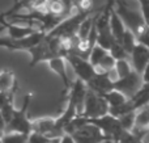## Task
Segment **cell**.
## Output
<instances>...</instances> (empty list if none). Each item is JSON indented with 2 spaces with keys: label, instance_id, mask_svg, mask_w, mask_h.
Instances as JSON below:
<instances>
[{
  "label": "cell",
  "instance_id": "obj_28",
  "mask_svg": "<svg viewBox=\"0 0 149 143\" xmlns=\"http://www.w3.org/2000/svg\"><path fill=\"white\" fill-rule=\"evenodd\" d=\"M60 139H51L49 137L43 135V134L31 131V134L29 135V143H59Z\"/></svg>",
  "mask_w": 149,
  "mask_h": 143
},
{
  "label": "cell",
  "instance_id": "obj_25",
  "mask_svg": "<svg viewBox=\"0 0 149 143\" xmlns=\"http://www.w3.org/2000/svg\"><path fill=\"white\" fill-rule=\"evenodd\" d=\"M119 122H120L122 128L126 131L135 130V125H136V112H130L119 117Z\"/></svg>",
  "mask_w": 149,
  "mask_h": 143
},
{
  "label": "cell",
  "instance_id": "obj_31",
  "mask_svg": "<svg viewBox=\"0 0 149 143\" xmlns=\"http://www.w3.org/2000/svg\"><path fill=\"white\" fill-rule=\"evenodd\" d=\"M143 81H144V84H148L149 86V64L147 66V68L144 70V72H143Z\"/></svg>",
  "mask_w": 149,
  "mask_h": 143
},
{
  "label": "cell",
  "instance_id": "obj_7",
  "mask_svg": "<svg viewBox=\"0 0 149 143\" xmlns=\"http://www.w3.org/2000/svg\"><path fill=\"white\" fill-rule=\"evenodd\" d=\"M110 113V107H109L107 101L105 100L103 96L94 93L93 91H88L86 99H85V105H84V116L85 118H100L103 116L109 114Z\"/></svg>",
  "mask_w": 149,
  "mask_h": 143
},
{
  "label": "cell",
  "instance_id": "obj_21",
  "mask_svg": "<svg viewBox=\"0 0 149 143\" xmlns=\"http://www.w3.org/2000/svg\"><path fill=\"white\" fill-rule=\"evenodd\" d=\"M103 97H105V100L107 101L110 109L111 108H119V107L124 105L127 101H128V99H127L123 93H120L119 91H115V89L111 91V92H109V93H106Z\"/></svg>",
  "mask_w": 149,
  "mask_h": 143
},
{
  "label": "cell",
  "instance_id": "obj_6",
  "mask_svg": "<svg viewBox=\"0 0 149 143\" xmlns=\"http://www.w3.org/2000/svg\"><path fill=\"white\" fill-rule=\"evenodd\" d=\"M47 33L45 32H37L29 37H25L22 39H10L9 37H1L0 46L9 51H29L37 45H39L45 39Z\"/></svg>",
  "mask_w": 149,
  "mask_h": 143
},
{
  "label": "cell",
  "instance_id": "obj_12",
  "mask_svg": "<svg viewBox=\"0 0 149 143\" xmlns=\"http://www.w3.org/2000/svg\"><path fill=\"white\" fill-rule=\"evenodd\" d=\"M130 57H131V63L134 70L139 72L140 75H143L144 70L149 64V49L144 45L137 43Z\"/></svg>",
  "mask_w": 149,
  "mask_h": 143
},
{
  "label": "cell",
  "instance_id": "obj_29",
  "mask_svg": "<svg viewBox=\"0 0 149 143\" xmlns=\"http://www.w3.org/2000/svg\"><path fill=\"white\" fill-rule=\"evenodd\" d=\"M137 43H141L149 49V26L137 37Z\"/></svg>",
  "mask_w": 149,
  "mask_h": 143
},
{
  "label": "cell",
  "instance_id": "obj_13",
  "mask_svg": "<svg viewBox=\"0 0 149 143\" xmlns=\"http://www.w3.org/2000/svg\"><path fill=\"white\" fill-rule=\"evenodd\" d=\"M33 131L49 137L51 139H59L56 135V118H39L33 121Z\"/></svg>",
  "mask_w": 149,
  "mask_h": 143
},
{
  "label": "cell",
  "instance_id": "obj_24",
  "mask_svg": "<svg viewBox=\"0 0 149 143\" xmlns=\"http://www.w3.org/2000/svg\"><path fill=\"white\" fill-rule=\"evenodd\" d=\"M106 55H109V51L105 49H102L101 46H98V45H95L94 49L92 50V53H90V57H89V62L93 64V67L97 68L98 66H100V63L102 62L103 59H105Z\"/></svg>",
  "mask_w": 149,
  "mask_h": 143
},
{
  "label": "cell",
  "instance_id": "obj_5",
  "mask_svg": "<svg viewBox=\"0 0 149 143\" xmlns=\"http://www.w3.org/2000/svg\"><path fill=\"white\" fill-rule=\"evenodd\" d=\"M110 15L111 11H105L100 13L95 21V28H97V45L101 46L102 49L110 51L113 47L114 42L116 41L114 38L113 33H111V26H110Z\"/></svg>",
  "mask_w": 149,
  "mask_h": 143
},
{
  "label": "cell",
  "instance_id": "obj_15",
  "mask_svg": "<svg viewBox=\"0 0 149 143\" xmlns=\"http://www.w3.org/2000/svg\"><path fill=\"white\" fill-rule=\"evenodd\" d=\"M16 91L8 92V93H1V109H0V114H1L3 125L4 128L12 121L13 114L16 112V108L13 105V95Z\"/></svg>",
  "mask_w": 149,
  "mask_h": 143
},
{
  "label": "cell",
  "instance_id": "obj_3",
  "mask_svg": "<svg viewBox=\"0 0 149 143\" xmlns=\"http://www.w3.org/2000/svg\"><path fill=\"white\" fill-rule=\"evenodd\" d=\"M31 95H26L24 99V105L20 109H16L13 118L7 126L5 130L7 133H20V134H26L30 135L33 131V121H30L28 118V109L30 105Z\"/></svg>",
  "mask_w": 149,
  "mask_h": 143
},
{
  "label": "cell",
  "instance_id": "obj_34",
  "mask_svg": "<svg viewBox=\"0 0 149 143\" xmlns=\"http://www.w3.org/2000/svg\"><path fill=\"white\" fill-rule=\"evenodd\" d=\"M103 143H118V142H115V141H105Z\"/></svg>",
  "mask_w": 149,
  "mask_h": 143
},
{
  "label": "cell",
  "instance_id": "obj_11",
  "mask_svg": "<svg viewBox=\"0 0 149 143\" xmlns=\"http://www.w3.org/2000/svg\"><path fill=\"white\" fill-rule=\"evenodd\" d=\"M88 88L100 96H105L106 93L114 91V81L110 79L107 72H97L95 76L86 83Z\"/></svg>",
  "mask_w": 149,
  "mask_h": 143
},
{
  "label": "cell",
  "instance_id": "obj_16",
  "mask_svg": "<svg viewBox=\"0 0 149 143\" xmlns=\"http://www.w3.org/2000/svg\"><path fill=\"white\" fill-rule=\"evenodd\" d=\"M65 58L64 57H58V58H54L51 59L50 62H47L49 64L50 70L52 72H55L63 81V86H64L65 89H70L71 86H70V79H68V75H67V68H65Z\"/></svg>",
  "mask_w": 149,
  "mask_h": 143
},
{
  "label": "cell",
  "instance_id": "obj_2",
  "mask_svg": "<svg viewBox=\"0 0 149 143\" xmlns=\"http://www.w3.org/2000/svg\"><path fill=\"white\" fill-rule=\"evenodd\" d=\"M94 12H92V13H94ZM92 13H84V12L76 11V13H73L70 17L65 18L64 21H62L54 30L47 33V36L54 37V38H73V37L77 36L79 29L81 26V24L84 22V20L86 17H89Z\"/></svg>",
  "mask_w": 149,
  "mask_h": 143
},
{
  "label": "cell",
  "instance_id": "obj_35",
  "mask_svg": "<svg viewBox=\"0 0 149 143\" xmlns=\"http://www.w3.org/2000/svg\"><path fill=\"white\" fill-rule=\"evenodd\" d=\"M143 143H149V138H145L144 141H143Z\"/></svg>",
  "mask_w": 149,
  "mask_h": 143
},
{
  "label": "cell",
  "instance_id": "obj_27",
  "mask_svg": "<svg viewBox=\"0 0 149 143\" xmlns=\"http://www.w3.org/2000/svg\"><path fill=\"white\" fill-rule=\"evenodd\" d=\"M109 53L113 55V58L116 60V62H118V60H122V59H127V57H128V53L123 49V46H122L118 41L114 42L113 47L110 49Z\"/></svg>",
  "mask_w": 149,
  "mask_h": 143
},
{
  "label": "cell",
  "instance_id": "obj_32",
  "mask_svg": "<svg viewBox=\"0 0 149 143\" xmlns=\"http://www.w3.org/2000/svg\"><path fill=\"white\" fill-rule=\"evenodd\" d=\"M137 3H139V7H141V5H144L145 3H148L149 0H136Z\"/></svg>",
  "mask_w": 149,
  "mask_h": 143
},
{
  "label": "cell",
  "instance_id": "obj_9",
  "mask_svg": "<svg viewBox=\"0 0 149 143\" xmlns=\"http://www.w3.org/2000/svg\"><path fill=\"white\" fill-rule=\"evenodd\" d=\"M64 58H65V60L72 66V70L74 71V74H76L77 79L82 80L85 84L89 83L95 76V74H97L95 68L93 67V64L88 59L77 57V55H74V54H67Z\"/></svg>",
  "mask_w": 149,
  "mask_h": 143
},
{
  "label": "cell",
  "instance_id": "obj_36",
  "mask_svg": "<svg viewBox=\"0 0 149 143\" xmlns=\"http://www.w3.org/2000/svg\"><path fill=\"white\" fill-rule=\"evenodd\" d=\"M59 143H60V142H59Z\"/></svg>",
  "mask_w": 149,
  "mask_h": 143
},
{
  "label": "cell",
  "instance_id": "obj_33",
  "mask_svg": "<svg viewBox=\"0 0 149 143\" xmlns=\"http://www.w3.org/2000/svg\"><path fill=\"white\" fill-rule=\"evenodd\" d=\"M71 1H72V4H73V5H76V4H77V3H79V1H80V0H71Z\"/></svg>",
  "mask_w": 149,
  "mask_h": 143
},
{
  "label": "cell",
  "instance_id": "obj_23",
  "mask_svg": "<svg viewBox=\"0 0 149 143\" xmlns=\"http://www.w3.org/2000/svg\"><path fill=\"white\" fill-rule=\"evenodd\" d=\"M115 71H116V74H118V78L123 79V78H127L128 75H131L135 70H134V67H132V63L130 62L128 59H122V60L116 62Z\"/></svg>",
  "mask_w": 149,
  "mask_h": 143
},
{
  "label": "cell",
  "instance_id": "obj_1",
  "mask_svg": "<svg viewBox=\"0 0 149 143\" xmlns=\"http://www.w3.org/2000/svg\"><path fill=\"white\" fill-rule=\"evenodd\" d=\"M114 9L119 15V17L122 18L126 28L128 30H131L136 36V38L148 28L147 21H145L144 16H143L141 9L140 8L139 9L134 8L126 0H116V4Z\"/></svg>",
  "mask_w": 149,
  "mask_h": 143
},
{
  "label": "cell",
  "instance_id": "obj_14",
  "mask_svg": "<svg viewBox=\"0 0 149 143\" xmlns=\"http://www.w3.org/2000/svg\"><path fill=\"white\" fill-rule=\"evenodd\" d=\"M1 21H3V26L7 29L8 37L10 39H22L25 37H29L38 32L37 29L28 25H21V24H16V22H5V20H3V18Z\"/></svg>",
  "mask_w": 149,
  "mask_h": 143
},
{
  "label": "cell",
  "instance_id": "obj_10",
  "mask_svg": "<svg viewBox=\"0 0 149 143\" xmlns=\"http://www.w3.org/2000/svg\"><path fill=\"white\" fill-rule=\"evenodd\" d=\"M73 139L76 143H103L105 141H109L103 133L97 128L95 125L90 123L88 121L86 125L81 126L72 134Z\"/></svg>",
  "mask_w": 149,
  "mask_h": 143
},
{
  "label": "cell",
  "instance_id": "obj_22",
  "mask_svg": "<svg viewBox=\"0 0 149 143\" xmlns=\"http://www.w3.org/2000/svg\"><path fill=\"white\" fill-rule=\"evenodd\" d=\"M118 42L123 46V49L128 53V55H131L132 51H134V49L136 47V45H137V38L131 30L127 29L126 33L123 34V37H122Z\"/></svg>",
  "mask_w": 149,
  "mask_h": 143
},
{
  "label": "cell",
  "instance_id": "obj_30",
  "mask_svg": "<svg viewBox=\"0 0 149 143\" xmlns=\"http://www.w3.org/2000/svg\"><path fill=\"white\" fill-rule=\"evenodd\" d=\"M60 143H76L73 139L72 135H68V134H64L63 135V138L60 139Z\"/></svg>",
  "mask_w": 149,
  "mask_h": 143
},
{
  "label": "cell",
  "instance_id": "obj_19",
  "mask_svg": "<svg viewBox=\"0 0 149 143\" xmlns=\"http://www.w3.org/2000/svg\"><path fill=\"white\" fill-rule=\"evenodd\" d=\"M135 130L149 131V104L136 112V125Z\"/></svg>",
  "mask_w": 149,
  "mask_h": 143
},
{
  "label": "cell",
  "instance_id": "obj_8",
  "mask_svg": "<svg viewBox=\"0 0 149 143\" xmlns=\"http://www.w3.org/2000/svg\"><path fill=\"white\" fill-rule=\"evenodd\" d=\"M144 87V81H143V76L139 72L134 71L131 75H128L127 78L119 79L118 81L114 83V89L119 91L120 93H123L128 100L134 99L139 91Z\"/></svg>",
  "mask_w": 149,
  "mask_h": 143
},
{
  "label": "cell",
  "instance_id": "obj_26",
  "mask_svg": "<svg viewBox=\"0 0 149 143\" xmlns=\"http://www.w3.org/2000/svg\"><path fill=\"white\" fill-rule=\"evenodd\" d=\"M1 143H29V135L20 133H3Z\"/></svg>",
  "mask_w": 149,
  "mask_h": 143
},
{
  "label": "cell",
  "instance_id": "obj_20",
  "mask_svg": "<svg viewBox=\"0 0 149 143\" xmlns=\"http://www.w3.org/2000/svg\"><path fill=\"white\" fill-rule=\"evenodd\" d=\"M148 133L149 131H140V130L124 131L118 143H143V141L147 138Z\"/></svg>",
  "mask_w": 149,
  "mask_h": 143
},
{
  "label": "cell",
  "instance_id": "obj_4",
  "mask_svg": "<svg viewBox=\"0 0 149 143\" xmlns=\"http://www.w3.org/2000/svg\"><path fill=\"white\" fill-rule=\"evenodd\" d=\"M88 121H89L90 123L97 126L109 141L119 142V139L122 138L123 133L126 131L123 128H122L120 122H119V118L111 116L110 113L103 116V117H100V118H93V120H89V118H88Z\"/></svg>",
  "mask_w": 149,
  "mask_h": 143
},
{
  "label": "cell",
  "instance_id": "obj_18",
  "mask_svg": "<svg viewBox=\"0 0 149 143\" xmlns=\"http://www.w3.org/2000/svg\"><path fill=\"white\" fill-rule=\"evenodd\" d=\"M110 26H111V33H113L114 38L116 41L123 37V34L126 33L127 28L124 25V22L122 21V18L119 17V15L115 12V9L111 11V15H110Z\"/></svg>",
  "mask_w": 149,
  "mask_h": 143
},
{
  "label": "cell",
  "instance_id": "obj_17",
  "mask_svg": "<svg viewBox=\"0 0 149 143\" xmlns=\"http://www.w3.org/2000/svg\"><path fill=\"white\" fill-rule=\"evenodd\" d=\"M17 88V81L15 79V74L10 70H3L0 75V91L1 93L13 92Z\"/></svg>",
  "mask_w": 149,
  "mask_h": 143
}]
</instances>
